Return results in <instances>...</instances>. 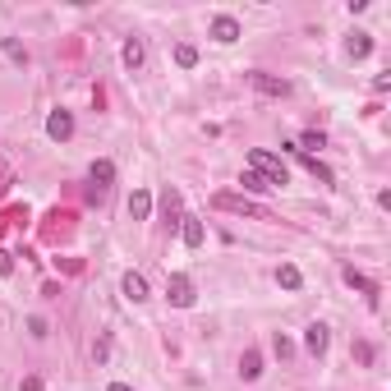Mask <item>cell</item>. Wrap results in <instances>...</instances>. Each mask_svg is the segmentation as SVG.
Instances as JSON below:
<instances>
[{
	"instance_id": "cell-17",
	"label": "cell",
	"mask_w": 391,
	"mask_h": 391,
	"mask_svg": "<svg viewBox=\"0 0 391 391\" xmlns=\"http://www.w3.org/2000/svg\"><path fill=\"white\" fill-rule=\"evenodd\" d=\"M276 281H281V290H300V286H304L300 267H290V262H281V267H276Z\"/></svg>"
},
{
	"instance_id": "cell-7",
	"label": "cell",
	"mask_w": 391,
	"mask_h": 391,
	"mask_svg": "<svg viewBox=\"0 0 391 391\" xmlns=\"http://www.w3.org/2000/svg\"><path fill=\"white\" fill-rule=\"evenodd\" d=\"M88 180H92L88 194H92V198H106V189H111V180H115V166H111V161H92Z\"/></svg>"
},
{
	"instance_id": "cell-25",
	"label": "cell",
	"mask_w": 391,
	"mask_h": 391,
	"mask_svg": "<svg viewBox=\"0 0 391 391\" xmlns=\"http://www.w3.org/2000/svg\"><path fill=\"white\" fill-rule=\"evenodd\" d=\"M106 391H134V387H129V382H111Z\"/></svg>"
},
{
	"instance_id": "cell-1",
	"label": "cell",
	"mask_w": 391,
	"mask_h": 391,
	"mask_svg": "<svg viewBox=\"0 0 391 391\" xmlns=\"http://www.w3.org/2000/svg\"><path fill=\"white\" fill-rule=\"evenodd\" d=\"M249 161H254V170L262 175V180L271 184V189H281V184H290V170H286V161L281 157H271L267 148H254L249 152Z\"/></svg>"
},
{
	"instance_id": "cell-22",
	"label": "cell",
	"mask_w": 391,
	"mask_h": 391,
	"mask_svg": "<svg viewBox=\"0 0 391 391\" xmlns=\"http://www.w3.org/2000/svg\"><path fill=\"white\" fill-rule=\"evenodd\" d=\"M240 184H244V189H249V194H262V189H271V184L262 180L258 170H244V175H240Z\"/></svg>"
},
{
	"instance_id": "cell-2",
	"label": "cell",
	"mask_w": 391,
	"mask_h": 391,
	"mask_svg": "<svg viewBox=\"0 0 391 391\" xmlns=\"http://www.w3.org/2000/svg\"><path fill=\"white\" fill-rule=\"evenodd\" d=\"M212 208L235 212V216H249V221H267V216H271L262 203H254V198H244V194H216V198H212Z\"/></svg>"
},
{
	"instance_id": "cell-15",
	"label": "cell",
	"mask_w": 391,
	"mask_h": 391,
	"mask_svg": "<svg viewBox=\"0 0 391 391\" xmlns=\"http://www.w3.org/2000/svg\"><path fill=\"white\" fill-rule=\"evenodd\" d=\"M295 157H300V166L309 170V175H313V180H322V184H331V180H336V175H331V170H327L322 161H317V157H309V152H300V148H295Z\"/></svg>"
},
{
	"instance_id": "cell-9",
	"label": "cell",
	"mask_w": 391,
	"mask_h": 391,
	"mask_svg": "<svg viewBox=\"0 0 391 391\" xmlns=\"http://www.w3.org/2000/svg\"><path fill=\"white\" fill-rule=\"evenodd\" d=\"M46 134L56 138V143H65V138L74 134V115H69V111H51V115H46Z\"/></svg>"
},
{
	"instance_id": "cell-11",
	"label": "cell",
	"mask_w": 391,
	"mask_h": 391,
	"mask_svg": "<svg viewBox=\"0 0 391 391\" xmlns=\"http://www.w3.org/2000/svg\"><path fill=\"white\" fill-rule=\"evenodd\" d=\"M120 290H124V300H134V304H143V300H148V281H143L138 271H124Z\"/></svg>"
},
{
	"instance_id": "cell-19",
	"label": "cell",
	"mask_w": 391,
	"mask_h": 391,
	"mask_svg": "<svg viewBox=\"0 0 391 391\" xmlns=\"http://www.w3.org/2000/svg\"><path fill=\"white\" fill-rule=\"evenodd\" d=\"M175 65H180V69H194V65H198V46L180 42V46H175Z\"/></svg>"
},
{
	"instance_id": "cell-13",
	"label": "cell",
	"mask_w": 391,
	"mask_h": 391,
	"mask_svg": "<svg viewBox=\"0 0 391 391\" xmlns=\"http://www.w3.org/2000/svg\"><path fill=\"white\" fill-rule=\"evenodd\" d=\"M240 377L244 382H258V377H262V355H258V350H244L240 355Z\"/></svg>"
},
{
	"instance_id": "cell-12",
	"label": "cell",
	"mask_w": 391,
	"mask_h": 391,
	"mask_svg": "<svg viewBox=\"0 0 391 391\" xmlns=\"http://www.w3.org/2000/svg\"><path fill=\"white\" fill-rule=\"evenodd\" d=\"M129 216H134V221H148L152 216V194L148 189H134V194H129Z\"/></svg>"
},
{
	"instance_id": "cell-10",
	"label": "cell",
	"mask_w": 391,
	"mask_h": 391,
	"mask_svg": "<svg viewBox=\"0 0 391 391\" xmlns=\"http://www.w3.org/2000/svg\"><path fill=\"white\" fill-rule=\"evenodd\" d=\"M346 286H350V290H364V295H368V304H377V295H382V290H377V281H368V276H364V271H355V267H346Z\"/></svg>"
},
{
	"instance_id": "cell-6",
	"label": "cell",
	"mask_w": 391,
	"mask_h": 391,
	"mask_svg": "<svg viewBox=\"0 0 391 391\" xmlns=\"http://www.w3.org/2000/svg\"><path fill=\"white\" fill-rule=\"evenodd\" d=\"M249 83H254V88L262 92V97H286V92H290V78L262 74V69H254V74H249Z\"/></svg>"
},
{
	"instance_id": "cell-4",
	"label": "cell",
	"mask_w": 391,
	"mask_h": 391,
	"mask_svg": "<svg viewBox=\"0 0 391 391\" xmlns=\"http://www.w3.org/2000/svg\"><path fill=\"white\" fill-rule=\"evenodd\" d=\"M327 346H331L327 322H309V327H304V350H309L313 359H322V355H327Z\"/></svg>"
},
{
	"instance_id": "cell-16",
	"label": "cell",
	"mask_w": 391,
	"mask_h": 391,
	"mask_svg": "<svg viewBox=\"0 0 391 391\" xmlns=\"http://www.w3.org/2000/svg\"><path fill=\"white\" fill-rule=\"evenodd\" d=\"M368 51H373V37H368V32H355V37L346 42V56H350V60H364Z\"/></svg>"
},
{
	"instance_id": "cell-5",
	"label": "cell",
	"mask_w": 391,
	"mask_h": 391,
	"mask_svg": "<svg viewBox=\"0 0 391 391\" xmlns=\"http://www.w3.org/2000/svg\"><path fill=\"white\" fill-rule=\"evenodd\" d=\"M208 37H212V42H221V46L240 42V19H230V14H216V19H212V28H208Z\"/></svg>"
},
{
	"instance_id": "cell-14",
	"label": "cell",
	"mask_w": 391,
	"mask_h": 391,
	"mask_svg": "<svg viewBox=\"0 0 391 391\" xmlns=\"http://www.w3.org/2000/svg\"><path fill=\"white\" fill-rule=\"evenodd\" d=\"M143 60H148L143 37H129V42H124V69H143Z\"/></svg>"
},
{
	"instance_id": "cell-23",
	"label": "cell",
	"mask_w": 391,
	"mask_h": 391,
	"mask_svg": "<svg viewBox=\"0 0 391 391\" xmlns=\"http://www.w3.org/2000/svg\"><path fill=\"white\" fill-rule=\"evenodd\" d=\"M28 331L37 336V341H42V336H46V317H28Z\"/></svg>"
},
{
	"instance_id": "cell-8",
	"label": "cell",
	"mask_w": 391,
	"mask_h": 391,
	"mask_svg": "<svg viewBox=\"0 0 391 391\" xmlns=\"http://www.w3.org/2000/svg\"><path fill=\"white\" fill-rule=\"evenodd\" d=\"M180 240L189 244V249H203V240H208V226H203V216H180Z\"/></svg>"
},
{
	"instance_id": "cell-3",
	"label": "cell",
	"mask_w": 391,
	"mask_h": 391,
	"mask_svg": "<svg viewBox=\"0 0 391 391\" xmlns=\"http://www.w3.org/2000/svg\"><path fill=\"white\" fill-rule=\"evenodd\" d=\"M166 300L175 304V309H189V304H194V281H189L184 271H175V276L166 281Z\"/></svg>"
},
{
	"instance_id": "cell-20",
	"label": "cell",
	"mask_w": 391,
	"mask_h": 391,
	"mask_svg": "<svg viewBox=\"0 0 391 391\" xmlns=\"http://www.w3.org/2000/svg\"><path fill=\"white\" fill-rule=\"evenodd\" d=\"M0 51H5V56H10L14 65H28V51H23V46L14 42V37H0Z\"/></svg>"
},
{
	"instance_id": "cell-18",
	"label": "cell",
	"mask_w": 391,
	"mask_h": 391,
	"mask_svg": "<svg viewBox=\"0 0 391 391\" xmlns=\"http://www.w3.org/2000/svg\"><path fill=\"white\" fill-rule=\"evenodd\" d=\"M161 212H166V221H170V226L180 221V194H175V189H166V194H161Z\"/></svg>"
},
{
	"instance_id": "cell-24",
	"label": "cell",
	"mask_w": 391,
	"mask_h": 391,
	"mask_svg": "<svg viewBox=\"0 0 391 391\" xmlns=\"http://www.w3.org/2000/svg\"><path fill=\"white\" fill-rule=\"evenodd\" d=\"M10 271H14V258H10L5 249H0V276H10Z\"/></svg>"
},
{
	"instance_id": "cell-21",
	"label": "cell",
	"mask_w": 391,
	"mask_h": 391,
	"mask_svg": "<svg viewBox=\"0 0 391 391\" xmlns=\"http://www.w3.org/2000/svg\"><path fill=\"white\" fill-rule=\"evenodd\" d=\"M295 148H327V134H322V129H304V138H300V143H295Z\"/></svg>"
}]
</instances>
